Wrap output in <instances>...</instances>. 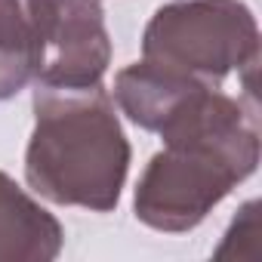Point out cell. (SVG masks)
<instances>
[{
    "instance_id": "6da1fadb",
    "label": "cell",
    "mask_w": 262,
    "mask_h": 262,
    "mask_svg": "<svg viewBox=\"0 0 262 262\" xmlns=\"http://www.w3.org/2000/svg\"><path fill=\"white\" fill-rule=\"evenodd\" d=\"M158 136L164 151L142 170L133 210L164 234L198 228L259 167L256 99H231L219 86L194 90Z\"/></svg>"
},
{
    "instance_id": "7a4b0ae2",
    "label": "cell",
    "mask_w": 262,
    "mask_h": 262,
    "mask_svg": "<svg viewBox=\"0 0 262 262\" xmlns=\"http://www.w3.org/2000/svg\"><path fill=\"white\" fill-rule=\"evenodd\" d=\"M133 148L108 90L34 86V133L25 148V182L43 201L111 213L129 173Z\"/></svg>"
},
{
    "instance_id": "3957f363",
    "label": "cell",
    "mask_w": 262,
    "mask_h": 262,
    "mask_svg": "<svg viewBox=\"0 0 262 262\" xmlns=\"http://www.w3.org/2000/svg\"><path fill=\"white\" fill-rule=\"evenodd\" d=\"M142 59L222 86L231 71L256 74L259 25L241 0H173L148 19Z\"/></svg>"
},
{
    "instance_id": "277c9868",
    "label": "cell",
    "mask_w": 262,
    "mask_h": 262,
    "mask_svg": "<svg viewBox=\"0 0 262 262\" xmlns=\"http://www.w3.org/2000/svg\"><path fill=\"white\" fill-rule=\"evenodd\" d=\"M111 65V37L99 0H40L34 86H99Z\"/></svg>"
},
{
    "instance_id": "5b68a950",
    "label": "cell",
    "mask_w": 262,
    "mask_h": 262,
    "mask_svg": "<svg viewBox=\"0 0 262 262\" xmlns=\"http://www.w3.org/2000/svg\"><path fill=\"white\" fill-rule=\"evenodd\" d=\"M62 244V222L0 170V262H53Z\"/></svg>"
},
{
    "instance_id": "8992f818",
    "label": "cell",
    "mask_w": 262,
    "mask_h": 262,
    "mask_svg": "<svg viewBox=\"0 0 262 262\" xmlns=\"http://www.w3.org/2000/svg\"><path fill=\"white\" fill-rule=\"evenodd\" d=\"M198 86H204V80L167 71V68L151 65V62L142 59V62H133V65L117 71V77H114V102L139 129L158 133V129L173 117V111Z\"/></svg>"
},
{
    "instance_id": "52a82bcc",
    "label": "cell",
    "mask_w": 262,
    "mask_h": 262,
    "mask_svg": "<svg viewBox=\"0 0 262 262\" xmlns=\"http://www.w3.org/2000/svg\"><path fill=\"white\" fill-rule=\"evenodd\" d=\"M37 0H0V102L34 80Z\"/></svg>"
}]
</instances>
